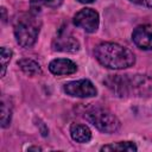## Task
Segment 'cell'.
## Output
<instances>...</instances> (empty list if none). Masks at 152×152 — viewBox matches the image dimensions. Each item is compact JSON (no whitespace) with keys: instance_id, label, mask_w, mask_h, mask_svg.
Returning a JSON list of instances; mask_svg holds the SVG:
<instances>
[{"instance_id":"cell-1","label":"cell","mask_w":152,"mask_h":152,"mask_svg":"<svg viewBox=\"0 0 152 152\" xmlns=\"http://www.w3.org/2000/svg\"><path fill=\"white\" fill-rule=\"evenodd\" d=\"M103 82L119 97L152 96V78L146 75H109Z\"/></svg>"},{"instance_id":"cell-2","label":"cell","mask_w":152,"mask_h":152,"mask_svg":"<svg viewBox=\"0 0 152 152\" xmlns=\"http://www.w3.org/2000/svg\"><path fill=\"white\" fill-rule=\"evenodd\" d=\"M94 53L97 62L108 69L121 70L129 68L135 63L134 53L118 43H101L95 48Z\"/></svg>"},{"instance_id":"cell-3","label":"cell","mask_w":152,"mask_h":152,"mask_svg":"<svg viewBox=\"0 0 152 152\" xmlns=\"http://www.w3.org/2000/svg\"><path fill=\"white\" fill-rule=\"evenodd\" d=\"M84 118L100 132L114 133L120 128L119 119L108 109L102 107H90L84 112Z\"/></svg>"},{"instance_id":"cell-4","label":"cell","mask_w":152,"mask_h":152,"mask_svg":"<svg viewBox=\"0 0 152 152\" xmlns=\"http://www.w3.org/2000/svg\"><path fill=\"white\" fill-rule=\"evenodd\" d=\"M40 24L34 15H24L15 23L14 36L17 43L23 48H31L36 43Z\"/></svg>"},{"instance_id":"cell-5","label":"cell","mask_w":152,"mask_h":152,"mask_svg":"<svg viewBox=\"0 0 152 152\" xmlns=\"http://www.w3.org/2000/svg\"><path fill=\"white\" fill-rule=\"evenodd\" d=\"M74 24L88 33H93L99 28V13L91 8H83L74 17Z\"/></svg>"},{"instance_id":"cell-6","label":"cell","mask_w":152,"mask_h":152,"mask_svg":"<svg viewBox=\"0 0 152 152\" xmlns=\"http://www.w3.org/2000/svg\"><path fill=\"white\" fill-rule=\"evenodd\" d=\"M52 48L53 50L62 52H77L80 50V43L70 31L61 28L53 38Z\"/></svg>"},{"instance_id":"cell-7","label":"cell","mask_w":152,"mask_h":152,"mask_svg":"<svg viewBox=\"0 0 152 152\" xmlns=\"http://www.w3.org/2000/svg\"><path fill=\"white\" fill-rule=\"evenodd\" d=\"M64 91L74 97H93L96 96L97 90L89 80L71 81L64 84Z\"/></svg>"},{"instance_id":"cell-8","label":"cell","mask_w":152,"mask_h":152,"mask_svg":"<svg viewBox=\"0 0 152 152\" xmlns=\"http://www.w3.org/2000/svg\"><path fill=\"white\" fill-rule=\"evenodd\" d=\"M132 40L141 50H152V26H137L132 33Z\"/></svg>"},{"instance_id":"cell-9","label":"cell","mask_w":152,"mask_h":152,"mask_svg":"<svg viewBox=\"0 0 152 152\" xmlns=\"http://www.w3.org/2000/svg\"><path fill=\"white\" fill-rule=\"evenodd\" d=\"M49 70L53 74V75H71L74 72H76L77 70V65L68 59V58H57L50 62L49 64Z\"/></svg>"},{"instance_id":"cell-10","label":"cell","mask_w":152,"mask_h":152,"mask_svg":"<svg viewBox=\"0 0 152 152\" xmlns=\"http://www.w3.org/2000/svg\"><path fill=\"white\" fill-rule=\"evenodd\" d=\"M70 135L76 142H88L91 139V132L88 126L82 124H72L70 126Z\"/></svg>"},{"instance_id":"cell-11","label":"cell","mask_w":152,"mask_h":152,"mask_svg":"<svg viewBox=\"0 0 152 152\" xmlns=\"http://www.w3.org/2000/svg\"><path fill=\"white\" fill-rule=\"evenodd\" d=\"M18 65L28 76H36V75H40L42 74L40 65L37 62L32 61V59H28V58L19 59L18 61Z\"/></svg>"},{"instance_id":"cell-12","label":"cell","mask_w":152,"mask_h":152,"mask_svg":"<svg viewBox=\"0 0 152 152\" xmlns=\"http://www.w3.org/2000/svg\"><path fill=\"white\" fill-rule=\"evenodd\" d=\"M101 151H128V152H135L137 146L132 141H119L109 145H104L101 147Z\"/></svg>"},{"instance_id":"cell-13","label":"cell","mask_w":152,"mask_h":152,"mask_svg":"<svg viewBox=\"0 0 152 152\" xmlns=\"http://www.w3.org/2000/svg\"><path fill=\"white\" fill-rule=\"evenodd\" d=\"M0 52H1V57H0V59H1V76H5L7 64L10 63L11 57H12V51L4 46V48H1Z\"/></svg>"},{"instance_id":"cell-14","label":"cell","mask_w":152,"mask_h":152,"mask_svg":"<svg viewBox=\"0 0 152 152\" xmlns=\"http://www.w3.org/2000/svg\"><path fill=\"white\" fill-rule=\"evenodd\" d=\"M11 118H12V112L11 108L5 103L1 102V127H7L11 122Z\"/></svg>"},{"instance_id":"cell-15","label":"cell","mask_w":152,"mask_h":152,"mask_svg":"<svg viewBox=\"0 0 152 152\" xmlns=\"http://www.w3.org/2000/svg\"><path fill=\"white\" fill-rule=\"evenodd\" d=\"M40 2L48 7H52V8H56L58 6L62 5L63 0H40Z\"/></svg>"},{"instance_id":"cell-16","label":"cell","mask_w":152,"mask_h":152,"mask_svg":"<svg viewBox=\"0 0 152 152\" xmlns=\"http://www.w3.org/2000/svg\"><path fill=\"white\" fill-rule=\"evenodd\" d=\"M131 2H133V4H138V5H146V1L147 0H129Z\"/></svg>"},{"instance_id":"cell-17","label":"cell","mask_w":152,"mask_h":152,"mask_svg":"<svg viewBox=\"0 0 152 152\" xmlns=\"http://www.w3.org/2000/svg\"><path fill=\"white\" fill-rule=\"evenodd\" d=\"M1 13H2V21H6V10L5 7H1Z\"/></svg>"},{"instance_id":"cell-18","label":"cell","mask_w":152,"mask_h":152,"mask_svg":"<svg viewBox=\"0 0 152 152\" xmlns=\"http://www.w3.org/2000/svg\"><path fill=\"white\" fill-rule=\"evenodd\" d=\"M28 151H42V148L37 147V146H33V147H28Z\"/></svg>"},{"instance_id":"cell-19","label":"cell","mask_w":152,"mask_h":152,"mask_svg":"<svg viewBox=\"0 0 152 152\" xmlns=\"http://www.w3.org/2000/svg\"><path fill=\"white\" fill-rule=\"evenodd\" d=\"M80 2H82V4H90V2H93L94 0H78Z\"/></svg>"}]
</instances>
